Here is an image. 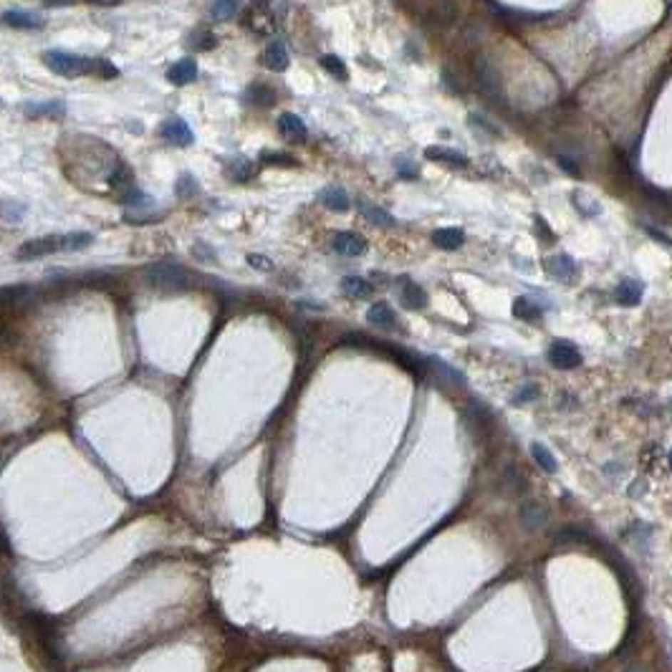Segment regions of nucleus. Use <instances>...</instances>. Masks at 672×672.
Returning a JSON list of instances; mask_svg holds the SVG:
<instances>
[{
	"label": "nucleus",
	"instance_id": "39448f33",
	"mask_svg": "<svg viewBox=\"0 0 672 672\" xmlns=\"http://www.w3.org/2000/svg\"><path fill=\"white\" fill-rule=\"evenodd\" d=\"M331 245L339 256H346V258H356V256H361V253H367V240H364V235L351 233V230L336 233L331 240Z\"/></svg>",
	"mask_w": 672,
	"mask_h": 672
},
{
	"label": "nucleus",
	"instance_id": "9b49d317",
	"mask_svg": "<svg viewBox=\"0 0 672 672\" xmlns=\"http://www.w3.org/2000/svg\"><path fill=\"white\" fill-rule=\"evenodd\" d=\"M167 78H170V83H175V86H187V83H192L195 78H197V63H195V58H180L175 66H170Z\"/></svg>",
	"mask_w": 672,
	"mask_h": 672
},
{
	"label": "nucleus",
	"instance_id": "aec40b11",
	"mask_svg": "<svg viewBox=\"0 0 672 672\" xmlns=\"http://www.w3.org/2000/svg\"><path fill=\"white\" fill-rule=\"evenodd\" d=\"M240 11V0H215L210 6V18L212 21H233Z\"/></svg>",
	"mask_w": 672,
	"mask_h": 672
},
{
	"label": "nucleus",
	"instance_id": "4c0bfd02",
	"mask_svg": "<svg viewBox=\"0 0 672 672\" xmlns=\"http://www.w3.org/2000/svg\"><path fill=\"white\" fill-rule=\"evenodd\" d=\"M192 253H195V256H207V258H210V261H212V250H210V248H205V245H202V243H197V245H195V248H192Z\"/></svg>",
	"mask_w": 672,
	"mask_h": 672
},
{
	"label": "nucleus",
	"instance_id": "4468645a",
	"mask_svg": "<svg viewBox=\"0 0 672 672\" xmlns=\"http://www.w3.org/2000/svg\"><path fill=\"white\" fill-rule=\"evenodd\" d=\"M544 268L554 278H559V281H572V278L577 276V263H574L569 256H551V258H546Z\"/></svg>",
	"mask_w": 672,
	"mask_h": 672
},
{
	"label": "nucleus",
	"instance_id": "b1692460",
	"mask_svg": "<svg viewBox=\"0 0 672 672\" xmlns=\"http://www.w3.org/2000/svg\"><path fill=\"white\" fill-rule=\"evenodd\" d=\"M513 314H516V319H521V321H539L541 319V309L534 304L531 299H516V304H513Z\"/></svg>",
	"mask_w": 672,
	"mask_h": 672
},
{
	"label": "nucleus",
	"instance_id": "f8f14e48",
	"mask_svg": "<svg viewBox=\"0 0 672 672\" xmlns=\"http://www.w3.org/2000/svg\"><path fill=\"white\" fill-rule=\"evenodd\" d=\"M642 294H645V286L639 284V281H634V278H624V281L617 284V289H614V299L622 306H637L639 301H642Z\"/></svg>",
	"mask_w": 672,
	"mask_h": 672
},
{
	"label": "nucleus",
	"instance_id": "f704fd0d",
	"mask_svg": "<svg viewBox=\"0 0 672 672\" xmlns=\"http://www.w3.org/2000/svg\"><path fill=\"white\" fill-rule=\"evenodd\" d=\"M248 263L250 268H256V271H273V261L268 256H258V253H250L248 256Z\"/></svg>",
	"mask_w": 672,
	"mask_h": 672
},
{
	"label": "nucleus",
	"instance_id": "c756f323",
	"mask_svg": "<svg viewBox=\"0 0 672 672\" xmlns=\"http://www.w3.org/2000/svg\"><path fill=\"white\" fill-rule=\"evenodd\" d=\"M26 286H0V306H8L13 301H18L21 296H26Z\"/></svg>",
	"mask_w": 672,
	"mask_h": 672
},
{
	"label": "nucleus",
	"instance_id": "72a5a7b5",
	"mask_svg": "<svg viewBox=\"0 0 672 672\" xmlns=\"http://www.w3.org/2000/svg\"><path fill=\"white\" fill-rule=\"evenodd\" d=\"M395 167H397V172L402 175V177H417L420 175V170H417L412 162H407L405 157H397L395 160Z\"/></svg>",
	"mask_w": 672,
	"mask_h": 672
},
{
	"label": "nucleus",
	"instance_id": "2f4dec72",
	"mask_svg": "<svg viewBox=\"0 0 672 672\" xmlns=\"http://www.w3.org/2000/svg\"><path fill=\"white\" fill-rule=\"evenodd\" d=\"M261 160L268 162V165H286V167L296 165L294 157H291V155H281V152H263Z\"/></svg>",
	"mask_w": 672,
	"mask_h": 672
},
{
	"label": "nucleus",
	"instance_id": "f03ea898",
	"mask_svg": "<svg viewBox=\"0 0 672 672\" xmlns=\"http://www.w3.org/2000/svg\"><path fill=\"white\" fill-rule=\"evenodd\" d=\"M142 276H145V281L152 289L172 291L187 286L190 273L182 266H177V263H152V266H147L142 271Z\"/></svg>",
	"mask_w": 672,
	"mask_h": 672
},
{
	"label": "nucleus",
	"instance_id": "0eeeda50",
	"mask_svg": "<svg viewBox=\"0 0 672 672\" xmlns=\"http://www.w3.org/2000/svg\"><path fill=\"white\" fill-rule=\"evenodd\" d=\"M546 518H549V513H546V508L541 506V503H536V500H523L521 503L518 521H521V526L526 528V531H539L546 523Z\"/></svg>",
	"mask_w": 672,
	"mask_h": 672
},
{
	"label": "nucleus",
	"instance_id": "9d476101",
	"mask_svg": "<svg viewBox=\"0 0 672 672\" xmlns=\"http://www.w3.org/2000/svg\"><path fill=\"white\" fill-rule=\"evenodd\" d=\"M425 157H428V160H435V162H443V165H448V167H455V170H465L467 167V157L462 155V152L448 150V147H440V145L428 147V150H425Z\"/></svg>",
	"mask_w": 672,
	"mask_h": 672
},
{
	"label": "nucleus",
	"instance_id": "ea45409f",
	"mask_svg": "<svg viewBox=\"0 0 672 672\" xmlns=\"http://www.w3.org/2000/svg\"><path fill=\"white\" fill-rule=\"evenodd\" d=\"M89 3H94V6H117L119 0H89Z\"/></svg>",
	"mask_w": 672,
	"mask_h": 672
},
{
	"label": "nucleus",
	"instance_id": "ddd939ff",
	"mask_svg": "<svg viewBox=\"0 0 672 672\" xmlns=\"http://www.w3.org/2000/svg\"><path fill=\"white\" fill-rule=\"evenodd\" d=\"M0 21L11 28H18V31H36V28H43V21L28 11H6Z\"/></svg>",
	"mask_w": 672,
	"mask_h": 672
},
{
	"label": "nucleus",
	"instance_id": "c85d7f7f",
	"mask_svg": "<svg viewBox=\"0 0 672 672\" xmlns=\"http://www.w3.org/2000/svg\"><path fill=\"white\" fill-rule=\"evenodd\" d=\"M503 483L511 488V493H523V490H526V480L521 478V472L513 465H508L506 472H503Z\"/></svg>",
	"mask_w": 672,
	"mask_h": 672
},
{
	"label": "nucleus",
	"instance_id": "4be33fe9",
	"mask_svg": "<svg viewBox=\"0 0 672 672\" xmlns=\"http://www.w3.org/2000/svg\"><path fill=\"white\" fill-rule=\"evenodd\" d=\"M319 63H321L324 71H329L334 78H339V81H346V78H349V68H346V63L341 61L339 56L326 53V56H321V58H319Z\"/></svg>",
	"mask_w": 672,
	"mask_h": 672
},
{
	"label": "nucleus",
	"instance_id": "a878e982",
	"mask_svg": "<svg viewBox=\"0 0 672 672\" xmlns=\"http://www.w3.org/2000/svg\"><path fill=\"white\" fill-rule=\"evenodd\" d=\"M23 111H26V117L38 119V117H48V114H61L63 104L61 101H51V104H26Z\"/></svg>",
	"mask_w": 672,
	"mask_h": 672
},
{
	"label": "nucleus",
	"instance_id": "cd10ccee",
	"mask_svg": "<svg viewBox=\"0 0 672 672\" xmlns=\"http://www.w3.org/2000/svg\"><path fill=\"white\" fill-rule=\"evenodd\" d=\"M430 364H433L435 372L443 374V377L448 379V382H455V384H462V382H465V377H462L460 372H455L453 367H448V364H445L443 359H438V356H430Z\"/></svg>",
	"mask_w": 672,
	"mask_h": 672
},
{
	"label": "nucleus",
	"instance_id": "58836bf2",
	"mask_svg": "<svg viewBox=\"0 0 672 672\" xmlns=\"http://www.w3.org/2000/svg\"><path fill=\"white\" fill-rule=\"evenodd\" d=\"M48 8H56V6H71V3H76V0H43Z\"/></svg>",
	"mask_w": 672,
	"mask_h": 672
},
{
	"label": "nucleus",
	"instance_id": "e433bc0d",
	"mask_svg": "<svg viewBox=\"0 0 672 672\" xmlns=\"http://www.w3.org/2000/svg\"><path fill=\"white\" fill-rule=\"evenodd\" d=\"M175 190H177V195H180V197H187L190 192H195V182H192V177H190V175H182V177L177 180V187H175Z\"/></svg>",
	"mask_w": 672,
	"mask_h": 672
},
{
	"label": "nucleus",
	"instance_id": "412c9836",
	"mask_svg": "<svg viewBox=\"0 0 672 672\" xmlns=\"http://www.w3.org/2000/svg\"><path fill=\"white\" fill-rule=\"evenodd\" d=\"M531 455H534V460L539 462L541 470H546V472H556V470H559V460H556V458L551 455V450L546 448L544 443H534V445H531Z\"/></svg>",
	"mask_w": 672,
	"mask_h": 672
},
{
	"label": "nucleus",
	"instance_id": "423d86ee",
	"mask_svg": "<svg viewBox=\"0 0 672 672\" xmlns=\"http://www.w3.org/2000/svg\"><path fill=\"white\" fill-rule=\"evenodd\" d=\"M160 134L167 139V142H172V145H182V147L192 145V129H190L187 122L180 117L165 119L160 127Z\"/></svg>",
	"mask_w": 672,
	"mask_h": 672
},
{
	"label": "nucleus",
	"instance_id": "20e7f679",
	"mask_svg": "<svg viewBox=\"0 0 672 672\" xmlns=\"http://www.w3.org/2000/svg\"><path fill=\"white\" fill-rule=\"evenodd\" d=\"M549 361L556 369H564V372H567V369H577L584 359H581V351H579L572 341L559 339L549 346Z\"/></svg>",
	"mask_w": 672,
	"mask_h": 672
},
{
	"label": "nucleus",
	"instance_id": "c9c22d12",
	"mask_svg": "<svg viewBox=\"0 0 672 672\" xmlns=\"http://www.w3.org/2000/svg\"><path fill=\"white\" fill-rule=\"evenodd\" d=\"M197 41H192V46L195 48H200V51H210V48H215V36L212 33H200V36H195Z\"/></svg>",
	"mask_w": 672,
	"mask_h": 672
},
{
	"label": "nucleus",
	"instance_id": "a211bd4d",
	"mask_svg": "<svg viewBox=\"0 0 672 672\" xmlns=\"http://www.w3.org/2000/svg\"><path fill=\"white\" fill-rule=\"evenodd\" d=\"M341 291H344L346 296H351V299H369L374 289H372V284H369L367 278L346 276V278H341Z\"/></svg>",
	"mask_w": 672,
	"mask_h": 672
},
{
	"label": "nucleus",
	"instance_id": "1a4fd4ad",
	"mask_svg": "<svg viewBox=\"0 0 672 672\" xmlns=\"http://www.w3.org/2000/svg\"><path fill=\"white\" fill-rule=\"evenodd\" d=\"M289 63H291L289 48H286L281 41H273V43L268 46L266 51H263V66L271 68V71H276V73L286 71V68H289Z\"/></svg>",
	"mask_w": 672,
	"mask_h": 672
},
{
	"label": "nucleus",
	"instance_id": "6ab92c4d",
	"mask_svg": "<svg viewBox=\"0 0 672 672\" xmlns=\"http://www.w3.org/2000/svg\"><path fill=\"white\" fill-rule=\"evenodd\" d=\"M367 321L374 324V326H392V324L397 321V316H395V311L389 309V304H384V301H377L374 306H369Z\"/></svg>",
	"mask_w": 672,
	"mask_h": 672
},
{
	"label": "nucleus",
	"instance_id": "37998d69",
	"mask_svg": "<svg viewBox=\"0 0 672 672\" xmlns=\"http://www.w3.org/2000/svg\"><path fill=\"white\" fill-rule=\"evenodd\" d=\"M627 672H639V670H627Z\"/></svg>",
	"mask_w": 672,
	"mask_h": 672
},
{
	"label": "nucleus",
	"instance_id": "f257e3e1",
	"mask_svg": "<svg viewBox=\"0 0 672 672\" xmlns=\"http://www.w3.org/2000/svg\"><path fill=\"white\" fill-rule=\"evenodd\" d=\"M43 66L51 73H58V76L66 78H78V76H99V78H114L117 76V66H111L106 58H89V56H78L68 53V51H46L43 53Z\"/></svg>",
	"mask_w": 672,
	"mask_h": 672
},
{
	"label": "nucleus",
	"instance_id": "79ce46f5",
	"mask_svg": "<svg viewBox=\"0 0 672 672\" xmlns=\"http://www.w3.org/2000/svg\"><path fill=\"white\" fill-rule=\"evenodd\" d=\"M670 467H672V450H670Z\"/></svg>",
	"mask_w": 672,
	"mask_h": 672
},
{
	"label": "nucleus",
	"instance_id": "2eb2a0df",
	"mask_svg": "<svg viewBox=\"0 0 672 672\" xmlns=\"http://www.w3.org/2000/svg\"><path fill=\"white\" fill-rule=\"evenodd\" d=\"M400 299L407 309H415V311H420V309L428 306V294H425L423 286L415 284V281H405V284H402Z\"/></svg>",
	"mask_w": 672,
	"mask_h": 672
},
{
	"label": "nucleus",
	"instance_id": "bb28decb",
	"mask_svg": "<svg viewBox=\"0 0 672 672\" xmlns=\"http://www.w3.org/2000/svg\"><path fill=\"white\" fill-rule=\"evenodd\" d=\"M248 26L256 31V33H271L273 31V21L268 13H258V11H250L248 13Z\"/></svg>",
	"mask_w": 672,
	"mask_h": 672
},
{
	"label": "nucleus",
	"instance_id": "a19ab883",
	"mask_svg": "<svg viewBox=\"0 0 672 672\" xmlns=\"http://www.w3.org/2000/svg\"><path fill=\"white\" fill-rule=\"evenodd\" d=\"M256 3H258V6H268V3H271V0H256Z\"/></svg>",
	"mask_w": 672,
	"mask_h": 672
},
{
	"label": "nucleus",
	"instance_id": "7c9ffc66",
	"mask_svg": "<svg viewBox=\"0 0 672 672\" xmlns=\"http://www.w3.org/2000/svg\"><path fill=\"white\" fill-rule=\"evenodd\" d=\"M361 212H364V217H367V220H372L374 225H389V222H392V215H389V212H384L382 207L369 205V207H364Z\"/></svg>",
	"mask_w": 672,
	"mask_h": 672
},
{
	"label": "nucleus",
	"instance_id": "f3484780",
	"mask_svg": "<svg viewBox=\"0 0 672 672\" xmlns=\"http://www.w3.org/2000/svg\"><path fill=\"white\" fill-rule=\"evenodd\" d=\"M321 202L334 212H346L349 210V195L339 187V185H329L321 190Z\"/></svg>",
	"mask_w": 672,
	"mask_h": 672
},
{
	"label": "nucleus",
	"instance_id": "393cba45",
	"mask_svg": "<svg viewBox=\"0 0 672 672\" xmlns=\"http://www.w3.org/2000/svg\"><path fill=\"white\" fill-rule=\"evenodd\" d=\"M228 175L233 180H250L253 175H256V165L253 162H248L245 157H235V160L228 162Z\"/></svg>",
	"mask_w": 672,
	"mask_h": 672
},
{
	"label": "nucleus",
	"instance_id": "7ed1b4c3",
	"mask_svg": "<svg viewBox=\"0 0 672 672\" xmlns=\"http://www.w3.org/2000/svg\"><path fill=\"white\" fill-rule=\"evenodd\" d=\"M58 250H61V235H43V238L26 240L16 250V258L18 261H36V258L53 256Z\"/></svg>",
	"mask_w": 672,
	"mask_h": 672
},
{
	"label": "nucleus",
	"instance_id": "dca6fc26",
	"mask_svg": "<svg viewBox=\"0 0 672 672\" xmlns=\"http://www.w3.org/2000/svg\"><path fill=\"white\" fill-rule=\"evenodd\" d=\"M433 243L440 250H458L465 243V233L460 228H438L433 233Z\"/></svg>",
	"mask_w": 672,
	"mask_h": 672
},
{
	"label": "nucleus",
	"instance_id": "473e14b6",
	"mask_svg": "<svg viewBox=\"0 0 672 672\" xmlns=\"http://www.w3.org/2000/svg\"><path fill=\"white\" fill-rule=\"evenodd\" d=\"M536 397H539V387H536V384H523L521 392H516V397H513V402H516V405H523V402L536 400Z\"/></svg>",
	"mask_w": 672,
	"mask_h": 672
},
{
	"label": "nucleus",
	"instance_id": "6e6552de",
	"mask_svg": "<svg viewBox=\"0 0 672 672\" xmlns=\"http://www.w3.org/2000/svg\"><path fill=\"white\" fill-rule=\"evenodd\" d=\"M278 132L284 134V139H289V142H304L309 129H306L304 119H301L299 114L286 111V114L278 117Z\"/></svg>",
	"mask_w": 672,
	"mask_h": 672
},
{
	"label": "nucleus",
	"instance_id": "5701e85b",
	"mask_svg": "<svg viewBox=\"0 0 672 672\" xmlns=\"http://www.w3.org/2000/svg\"><path fill=\"white\" fill-rule=\"evenodd\" d=\"M94 243L91 233H68L61 235V253H73V250H83Z\"/></svg>",
	"mask_w": 672,
	"mask_h": 672
}]
</instances>
